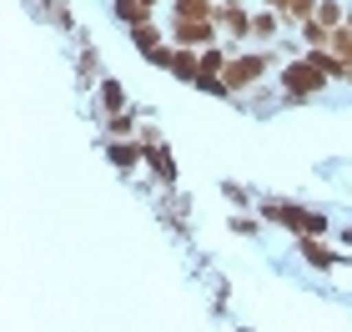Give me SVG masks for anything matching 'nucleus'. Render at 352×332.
Masks as SVG:
<instances>
[{"instance_id": "f257e3e1", "label": "nucleus", "mask_w": 352, "mask_h": 332, "mask_svg": "<svg viewBox=\"0 0 352 332\" xmlns=\"http://www.w3.org/2000/svg\"><path fill=\"white\" fill-rule=\"evenodd\" d=\"M267 76H272V51H232L227 71H221V81L232 86V96H252Z\"/></svg>"}, {"instance_id": "f03ea898", "label": "nucleus", "mask_w": 352, "mask_h": 332, "mask_svg": "<svg viewBox=\"0 0 352 332\" xmlns=\"http://www.w3.org/2000/svg\"><path fill=\"white\" fill-rule=\"evenodd\" d=\"M262 221H277L292 236H327V217L312 207H297V201H262Z\"/></svg>"}, {"instance_id": "7ed1b4c3", "label": "nucleus", "mask_w": 352, "mask_h": 332, "mask_svg": "<svg viewBox=\"0 0 352 332\" xmlns=\"http://www.w3.org/2000/svg\"><path fill=\"white\" fill-rule=\"evenodd\" d=\"M131 45H136V56L141 60H146V66H171V51H176V45H171V36H166V30L162 25H156V21H146V25H131Z\"/></svg>"}, {"instance_id": "20e7f679", "label": "nucleus", "mask_w": 352, "mask_h": 332, "mask_svg": "<svg viewBox=\"0 0 352 332\" xmlns=\"http://www.w3.org/2000/svg\"><path fill=\"white\" fill-rule=\"evenodd\" d=\"M212 21H217L221 41H227L232 51H236V45H242V41H252V10L242 5V0H217Z\"/></svg>"}, {"instance_id": "39448f33", "label": "nucleus", "mask_w": 352, "mask_h": 332, "mask_svg": "<svg viewBox=\"0 0 352 332\" xmlns=\"http://www.w3.org/2000/svg\"><path fill=\"white\" fill-rule=\"evenodd\" d=\"M221 30L217 21H197V15H171V45H197V51H206V45H217Z\"/></svg>"}, {"instance_id": "423d86ee", "label": "nucleus", "mask_w": 352, "mask_h": 332, "mask_svg": "<svg viewBox=\"0 0 352 332\" xmlns=\"http://www.w3.org/2000/svg\"><path fill=\"white\" fill-rule=\"evenodd\" d=\"M106 162L116 166V171H136L141 162H146V141H131V136H111V146H106Z\"/></svg>"}, {"instance_id": "0eeeda50", "label": "nucleus", "mask_w": 352, "mask_h": 332, "mask_svg": "<svg viewBox=\"0 0 352 332\" xmlns=\"http://www.w3.org/2000/svg\"><path fill=\"white\" fill-rule=\"evenodd\" d=\"M146 171H151V177L166 186V192L176 186V177H182V171H176V156H171V146H166V141H151V146H146Z\"/></svg>"}, {"instance_id": "6e6552de", "label": "nucleus", "mask_w": 352, "mask_h": 332, "mask_svg": "<svg viewBox=\"0 0 352 332\" xmlns=\"http://www.w3.org/2000/svg\"><path fill=\"white\" fill-rule=\"evenodd\" d=\"M297 252H302V257H307L312 267H322V272H332V267L342 262V252H332L322 236H297Z\"/></svg>"}, {"instance_id": "1a4fd4ad", "label": "nucleus", "mask_w": 352, "mask_h": 332, "mask_svg": "<svg viewBox=\"0 0 352 332\" xmlns=\"http://www.w3.org/2000/svg\"><path fill=\"white\" fill-rule=\"evenodd\" d=\"M166 71H171L182 86H191V76L201 71V51H197V45H176V51H171V66H166Z\"/></svg>"}, {"instance_id": "9d476101", "label": "nucleus", "mask_w": 352, "mask_h": 332, "mask_svg": "<svg viewBox=\"0 0 352 332\" xmlns=\"http://www.w3.org/2000/svg\"><path fill=\"white\" fill-rule=\"evenodd\" d=\"M111 15H116L121 25H146V21H156V10L146 5V0H111Z\"/></svg>"}, {"instance_id": "9b49d317", "label": "nucleus", "mask_w": 352, "mask_h": 332, "mask_svg": "<svg viewBox=\"0 0 352 332\" xmlns=\"http://www.w3.org/2000/svg\"><path fill=\"white\" fill-rule=\"evenodd\" d=\"M287 21H282V10H257V15H252V41H272V36H277V30H282Z\"/></svg>"}, {"instance_id": "f8f14e48", "label": "nucleus", "mask_w": 352, "mask_h": 332, "mask_svg": "<svg viewBox=\"0 0 352 332\" xmlns=\"http://www.w3.org/2000/svg\"><path fill=\"white\" fill-rule=\"evenodd\" d=\"M297 36H302V45H307V51H327V36H332V25H322L312 15V21H302L297 25Z\"/></svg>"}, {"instance_id": "ddd939ff", "label": "nucleus", "mask_w": 352, "mask_h": 332, "mask_svg": "<svg viewBox=\"0 0 352 332\" xmlns=\"http://www.w3.org/2000/svg\"><path fill=\"white\" fill-rule=\"evenodd\" d=\"M106 136H136V111L131 106L106 111Z\"/></svg>"}, {"instance_id": "4468645a", "label": "nucleus", "mask_w": 352, "mask_h": 332, "mask_svg": "<svg viewBox=\"0 0 352 332\" xmlns=\"http://www.w3.org/2000/svg\"><path fill=\"white\" fill-rule=\"evenodd\" d=\"M96 96H101V106H106V111H121V106H126V86L116 81V76H101Z\"/></svg>"}, {"instance_id": "2eb2a0df", "label": "nucleus", "mask_w": 352, "mask_h": 332, "mask_svg": "<svg viewBox=\"0 0 352 332\" xmlns=\"http://www.w3.org/2000/svg\"><path fill=\"white\" fill-rule=\"evenodd\" d=\"M317 21L338 30V25L347 21V0H317Z\"/></svg>"}, {"instance_id": "dca6fc26", "label": "nucleus", "mask_w": 352, "mask_h": 332, "mask_svg": "<svg viewBox=\"0 0 352 332\" xmlns=\"http://www.w3.org/2000/svg\"><path fill=\"white\" fill-rule=\"evenodd\" d=\"M327 51L338 56V60H352V30H347V25H338V30L327 36Z\"/></svg>"}, {"instance_id": "f3484780", "label": "nucleus", "mask_w": 352, "mask_h": 332, "mask_svg": "<svg viewBox=\"0 0 352 332\" xmlns=\"http://www.w3.org/2000/svg\"><path fill=\"white\" fill-rule=\"evenodd\" d=\"M312 15H317V0H292V5L282 10V21L287 25H302V21H312Z\"/></svg>"}, {"instance_id": "a211bd4d", "label": "nucleus", "mask_w": 352, "mask_h": 332, "mask_svg": "<svg viewBox=\"0 0 352 332\" xmlns=\"http://www.w3.org/2000/svg\"><path fill=\"white\" fill-rule=\"evenodd\" d=\"M232 232H236V236H257V232H262V221H257V217H236V212H232Z\"/></svg>"}, {"instance_id": "6ab92c4d", "label": "nucleus", "mask_w": 352, "mask_h": 332, "mask_svg": "<svg viewBox=\"0 0 352 332\" xmlns=\"http://www.w3.org/2000/svg\"><path fill=\"white\" fill-rule=\"evenodd\" d=\"M221 192H227V201H232V207H236V212H242V207H247V201H252V197L242 192V186H232V181H227V186H221Z\"/></svg>"}, {"instance_id": "aec40b11", "label": "nucleus", "mask_w": 352, "mask_h": 332, "mask_svg": "<svg viewBox=\"0 0 352 332\" xmlns=\"http://www.w3.org/2000/svg\"><path fill=\"white\" fill-rule=\"evenodd\" d=\"M338 247H342V252H352V227H342V232H338Z\"/></svg>"}, {"instance_id": "412c9836", "label": "nucleus", "mask_w": 352, "mask_h": 332, "mask_svg": "<svg viewBox=\"0 0 352 332\" xmlns=\"http://www.w3.org/2000/svg\"><path fill=\"white\" fill-rule=\"evenodd\" d=\"M262 5H272V10H287V5H292V0H262Z\"/></svg>"}, {"instance_id": "4be33fe9", "label": "nucleus", "mask_w": 352, "mask_h": 332, "mask_svg": "<svg viewBox=\"0 0 352 332\" xmlns=\"http://www.w3.org/2000/svg\"><path fill=\"white\" fill-rule=\"evenodd\" d=\"M347 5H352V0H347Z\"/></svg>"}]
</instances>
